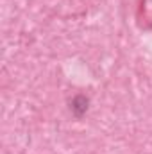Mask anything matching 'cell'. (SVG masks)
<instances>
[{
	"instance_id": "cell-1",
	"label": "cell",
	"mask_w": 152,
	"mask_h": 154,
	"mask_svg": "<svg viewBox=\"0 0 152 154\" xmlns=\"http://www.w3.org/2000/svg\"><path fill=\"white\" fill-rule=\"evenodd\" d=\"M86 109H88V99H86L84 95L74 97V100H72V111H74V115L82 116L86 113Z\"/></svg>"
}]
</instances>
